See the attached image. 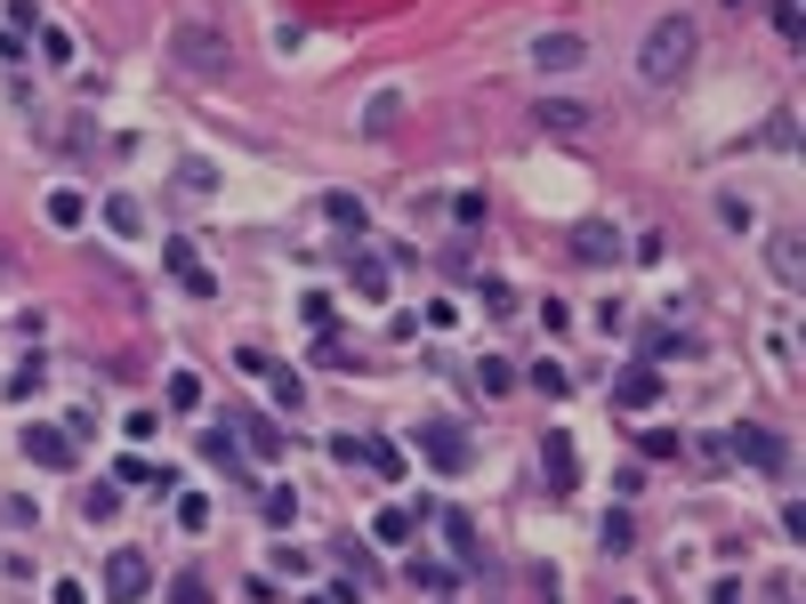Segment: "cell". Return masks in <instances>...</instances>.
Instances as JSON below:
<instances>
[{
  "mask_svg": "<svg viewBox=\"0 0 806 604\" xmlns=\"http://www.w3.org/2000/svg\"><path fill=\"white\" fill-rule=\"evenodd\" d=\"M420 459L460 476V467H468V435H460V427H420Z\"/></svg>",
  "mask_w": 806,
  "mask_h": 604,
  "instance_id": "cell-8",
  "label": "cell"
},
{
  "mask_svg": "<svg viewBox=\"0 0 806 604\" xmlns=\"http://www.w3.org/2000/svg\"><path fill=\"white\" fill-rule=\"evenodd\" d=\"M412 524H420L412 508H380V541H412Z\"/></svg>",
  "mask_w": 806,
  "mask_h": 604,
  "instance_id": "cell-23",
  "label": "cell"
},
{
  "mask_svg": "<svg viewBox=\"0 0 806 604\" xmlns=\"http://www.w3.org/2000/svg\"><path fill=\"white\" fill-rule=\"evenodd\" d=\"M234 435H250V444H258V459H275V452H283V435L266 427V419H258V427H234Z\"/></svg>",
  "mask_w": 806,
  "mask_h": 604,
  "instance_id": "cell-27",
  "label": "cell"
},
{
  "mask_svg": "<svg viewBox=\"0 0 806 604\" xmlns=\"http://www.w3.org/2000/svg\"><path fill=\"white\" fill-rule=\"evenodd\" d=\"M243 372H250V379L266 372V387H275V403H283V412H291L298 395H307V387H298V372H283V363H266V355H243Z\"/></svg>",
  "mask_w": 806,
  "mask_h": 604,
  "instance_id": "cell-11",
  "label": "cell"
},
{
  "mask_svg": "<svg viewBox=\"0 0 806 604\" xmlns=\"http://www.w3.org/2000/svg\"><path fill=\"white\" fill-rule=\"evenodd\" d=\"M323 218H331V226H347V234H363V201H355V194H331V201H323Z\"/></svg>",
  "mask_w": 806,
  "mask_h": 604,
  "instance_id": "cell-18",
  "label": "cell"
},
{
  "mask_svg": "<svg viewBox=\"0 0 806 604\" xmlns=\"http://www.w3.org/2000/svg\"><path fill=\"white\" fill-rule=\"evenodd\" d=\"M701 57V24L694 17H661L646 32V49H637V89H678Z\"/></svg>",
  "mask_w": 806,
  "mask_h": 604,
  "instance_id": "cell-1",
  "label": "cell"
},
{
  "mask_svg": "<svg viewBox=\"0 0 806 604\" xmlns=\"http://www.w3.org/2000/svg\"><path fill=\"white\" fill-rule=\"evenodd\" d=\"M710 604H743V588H734V581H718V588H710Z\"/></svg>",
  "mask_w": 806,
  "mask_h": 604,
  "instance_id": "cell-30",
  "label": "cell"
},
{
  "mask_svg": "<svg viewBox=\"0 0 806 604\" xmlns=\"http://www.w3.org/2000/svg\"><path fill=\"white\" fill-rule=\"evenodd\" d=\"M734 452H743L750 467H766V476H775V467H790V444L775 427H734Z\"/></svg>",
  "mask_w": 806,
  "mask_h": 604,
  "instance_id": "cell-5",
  "label": "cell"
},
{
  "mask_svg": "<svg viewBox=\"0 0 806 604\" xmlns=\"http://www.w3.org/2000/svg\"><path fill=\"white\" fill-rule=\"evenodd\" d=\"M114 508H121V484H97V492H89V516L114 524Z\"/></svg>",
  "mask_w": 806,
  "mask_h": 604,
  "instance_id": "cell-25",
  "label": "cell"
},
{
  "mask_svg": "<svg viewBox=\"0 0 806 604\" xmlns=\"http://www.w3.org/2000/svg\"><path fill=\"white\" fill-rule=\"evenodd\" d=\"M170 57H178V73H202V81H218L226 73V41H218V24H178L170 32Z\"/></svg>",
  "mask_w": 806,
  "mask_h": 604,
  "instance_id": "cell-2",
  "label": "cell"
},
{
  "mask_svg": "<svg viewBox=\"0 0 806 604\" xmlns=\"http://www.w3.org/2000/svg\"><path fill=\"white\" fill-rule=\"evenodd\" d=\"M106 226H114V234H138V226H146V210H138L129 194H114V201H106Z\"/></svg>",
  "mask_w": 806,
  "mask_h": 604,
  "instance_id": "cell-19",
  "label": "cell"
},
{
  "mask_svg": "<svg viewBox=\"0 0 806 604\" xmlns=\"http://www.w3.org/2000/svg\"><path fill=\"white\" fill-rule=\"evenodd\" d=\"M258 516L275 524V532H291V524H298V492H291V484H275V492L258 499Z\"/></svg>",
  "mask_w": 806,
  "mask_h": 604,
  "instance_id": "cell-14",
  "label": "cell"
},
{
  "mask_svg": "<svg viewBox=\"0 0 806 604\" xmlns=\"http://www.w3.org/2000/svg\"><path fill=\"white\" fill-rule=\"evenodd\" d=\"M653 395H661V379H653V372H629V379L613 387V403H621V412H646Z\"/></svg>",
  "mask_w": 806,
  "mask_h": 604,
  "instance_id": "cell-15",
  "label": "cell"
},
{
  "mask_svg": "<svg viewBox=\"0 0 806 604\" xmlns=\"http://www.w3.org/2000/svg\"><path fill=\"white\" fill-rule=\"evenodd\" d=\"M355 290L363 298H387V258L380 250H355Z\"/></svg>",
  "mask_w": 806,
  "mask_h": 604,
  "instance_id": "cell-13",
  "label": "cell"
},
{
  "mask_svg": "<svg viewBox=\"0 0 806 604\" xmlns=\"http://www.w3.org/2000/svg\"><path fill=\"white\" fill-rule=\"evenodd\" d=\"M766 266H775L783 283H798V234H775V242H766Z\"/></svg>",
  "mask_w": 806,
  "mask_h": 604,
  "instance_id": "cell-17",
  "label": "cell"
},
{
  "mask_svg": "<svg viewBox=\"0 0 806 604\" xmlns=\"http://www.w3.org/2000/svg\"><path fill=\"white\" fill-rule=\"evenodd\" d=\"M532 387H541V395H573V379H564V363H532Z\"/></svg>",
  "mask_w": 806,
  "mask_h": 604,
  "instance_id": "cell-22",
  "label": "cell"
},
{
  "mask_svg": "<svg viewBox=\"0 0 806 604\" xmlns=\"http://www.w3.org/2000/svg\"><path fill=\"white\" fill-rule=\"evenodd\" d=\"M81 218H89V201H81L73 186H57V194H49V226H81Z\"/></svg>",
  "mask_w": 806,
  "mask_h": 604,
  "instance_id": "cell-16",
  "label": "cell"
},
{
  "mask_svg": "<svg viewBox=\"0 0 806 604\" xmlns=\"http://www.w3.org/2000/svg\"><path fill=\"white\" fill-rule=\"evenodd\" d=\"M41 57H49V65H65V57H73V32L49 24V32H41Z\"/></svg>",
  "mask_w": 806,
  "mask_h": 604,
  "instance_id": "cell-26",
  "label": "cell"
},
{
  "mask_svg": "<svg viewBox=\"0 0 806 604\" xmlns=\"http://www.w3.org/2000/svg\"><path fill=\"white\" fill-rule=\"evenodd\" d=\"M24 452L41 459V467H73V459H81V452H73V435H65V427H24Z\"/></svg>",
  "mask_w": 806,
  "mask_h": 604,
  "instance_id": "cell-10",
  "label": "cell"
},
{
  "mask_svg": "<svg viewBox=\"0 0 806 604\" xmlns=\"http://www.w3.org/2000/svg\"><path fill=\"white\" fill-rule=\"evenodd\" d=\"M573 258H581V266H613V258H621V234L604 226V218H589V226L573 234Z\"/></svg>",
  "mask_w": 806,
  "mask_h": 604,
  "instance_id": "cell-9",
  "label": "cell"
},
{
  "mask_svg": "<svg viewBox=\"0 0 806 604\" xmlns=\"http://www.w3.org/2000/svg\"><path fill=\"white\" fill-rule=\"evenodd\" d=\"M146 588H154V556L114 548V556H106V596H114V604H129V596H146Z\"/></svg>",
  "mask_w": 806,
  "mask_h": 604,
  "instance_id": "cell-3",
  "label": "cell"
},
{
  "mask_svg": "<svg viewBox=\"0 0 806 604\" xmlns=\"http://www.w3.org/2000/svg\"><path fill=\"white\" fill-rule=\"evenodd\" d=\"M41 395V363H24V372H9V403H32Z\"/></svg>",
  "mask_w": 806,
  "mask_h": 604,
  "instance_id": "cell-24",
  "label": "cell"
},
{
  "mask_svg": "<svg viewBox=\"0 0 806 604\" xmlns=\"http://www.w3.org/2000/svg\"><path fill=\"white\" fill-rule=\"evenodd\" d=\"M170 275H178V283H186L194 298H210V290H218V283H210V266H202V258H194L186 242H170Z\"/></svg>",
  "mask_w": 806,
  "mask_h": 604,
  "instance_id": "cell-12",
  "label": "cell"
},
{
  "mask_svg": "<svg viewBox=\"0 0 806 604\" xmlns=\"http://www.w3.org/2000/svg\"><path fill=\"white\" fill-rule=\"evenodd\" d=\"M49 604H89V588H81V581H57V588H49Z\"/></svg>",
  "mask_w": 806,
  "mask_h": 604,
  "instance_id": "cell-29",
  "label": "cell"
},
{
  "mask_svg": "<svg viewBox=\"0 0 806 604\" xmlns=\"http://www.w3.org/2000/svg\"><path fill=\"white\" fill-rule=\"evenodd\" d=\"M170 403H178V412H194V403H202V379H194V372H178V379H170Z\"/></svg>",
  "mask_w": 806,
  "mask_h": 604,
  "instance_id": "cell-28",
  "label": "cell"
},
{
  "mask_svg": "<svg viewBox=\"0 0 806 604\" xmlns=\"http://www.w3.org/2000/svg\"><path fill=\"white\" fill-rule=\"evenodd\" d=\"M532 121H541L549 138H581V129H589V106H581V97H541V106H532Z\"/></svg>",
  "mask_w": 806,
  "mask_h": 604,
  "instance_id": "cell-7",
  "label": "cell"
},
{
  "mask_svg": "<svg viewBox=\"0 0 806 604\" xmlns=\"http://www.w3.org/2000/svg\"><path fill=\"white\" fill-rule=\"evenodd\" d=\"M775 32H783V49L806 41V24H798V0H775Z\"/></svg>",
  "mask_w": 806,
  "mask_h": 604,
  "instance_id": "cell-20",
  "label": "cell"
},
{
  "mask_svg": "<svg viewBox=\"0 0 806 604\" xmlns=\"http://www.w3.org/2000/svg\"><path fill=\"white\" fill-rule=\"evenodd\" d=\"M541 467H549V492H581V452H573V435H541Z\"/></svg>",
  "mask_w": 806,
  "mask_h": 604,
  "instance_id": "cell-6",
  "label": "cell"
},
{
  "mask_svg": "<svg viewBox=\"0 0 806 604\" xmlns=\"http://www.w3.org/2000/svg\"><path fill=\"white\" fill-rule=\"evenodd\" d=\"M509 387H517V363L492 355V363H484V395H509Z\"/></svg>",
  "mask_w": 806,
  "mask_h": 604,
  "instance_id": "cell-21",
  "label": "cell"
},
{
  "mask_svg": "<svg viewBox=\"0 0 806 604\" xmlns=\"http://www.w3.org/2000/svg\"><path fill=\"white\" fill-rule=\"evenodd\" d=\"M532 65H541V73H573V65H589V41L581 32H541V41H532Z\"/></svg>",
  "mask_w": 806,
  "mask_h": 604,
  "instance_id": "cell-4",
  "label": "cell"
}]
</instances>
